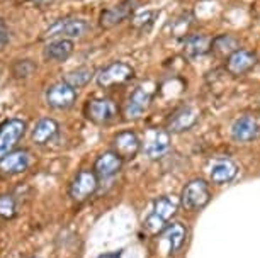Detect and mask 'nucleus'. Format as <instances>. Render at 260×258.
Wrapping results in <instances>:
<instances>
[{"mask_svg": "<svg viewBox=\"0 0 260 258\" xmlns=\"http://www.w3.org/2000/svg\"><path fill=\"white\" fill-rule=\"evenodd\" d=\"M117 105L111 99H94L87 104V118L95 124H107L116 118Z\"/></svg>", "mask_w": 260, "mask_h": 258, "instance_id": "obj_8", "label": "nucleus"}, {"mask_svg": "<svg viewBox=\"0 0 260 258\" xmlns=\"http://www.w3.org/2000/svg\"><path fill=\"white\" fill-rule=\"evenodd\" d=\"M257 63V56L253 53L247 50H238L235 51L232 56H228L226 60V70L235 77H242L247 71H250Z\"/></svg>", "mask_w": 260, "mask_h": 258, "instance_id": "obj_14", "label": "nucleus"}, {"mask_svg": "<svg viewBox=\"0 0 260 258\" xmlns=\"http://www.w3.org/2000/svg\"><path fill=\"white\" fill-rule=\"evenodd\" d=\"M211 199L209 186L201 178L190 180L187 186L184 187L182 196H180V204L187 211H199L204 206H208Z\"/></svg>", "mask_w": 260, "mask_h": 258, "instance_id": "obj_3", "label": "nucleus"}, {"mask_svg": "<svg viewBox=\"0 0 260 258\" xmlns=\"http://www.w3.org/2000/svg\"><path fill=\"white\" fill-rule=\"evenodd\" d=\"M150 102H151L150 92L141 89V87H138L133 94L127 97V102L124 105V118L129 119V121L140 119L141 116L145 114V110L148 109Z\"/></svg>", "mask_w": 260, "mask_h": 258, "instance_id": "obj_10", "label": "nucleus"}, {"mask_svg": "<svg viewBox=\"0 0 260 258\" xmlns=\"http://www.w3.org/2000/svg\"><path fill=\"white\" fill-rule=\"evenodd\" d=\"M122 167V158L114 152L102 153L99 158L95 160L94 172L99 178H109L119 172Z\"/></svg>", "mask_w": 260, "mask_h": 258, "instance_id": "obj_16", "label": "nucleus"}, {"mask_svg": "<svg viewBox=\"0 0 260 258\" xmlns=\"http://www.w3.org/2000/svg\"><path fill=\"white\" fill-rule=\"evenodd\" d=\"M58 123L55 119L51 118H43L39 119L32 128V133H31V138L36 144L39 146H45L48 144L50 141L55 139V136L58 134Z\"/></svg>", "mask_w": 260, "mask_h": 258, "instance_id": "obj_20", "label": "nucleus"}, {"mask_svg": "<svg viewBox=\"0 0 260 258\" xmlns=\"http://www.w3.org/2000/svg\"><path fill=\"white\" fill-rule=\"evenodd\" d=\"M218 56L228 58L232 56L235 51L240 50V41L232 34H221V36L213 40V48H211Z\"/></svg>", "mask_w": 260, "mask_h": 258, "instance_id": "obj_23", "label": "nucleus"}, {"mask_svg": "<svg viewBox=\"0 0 260 258\" xmlns=\"http://www.w3.org/2000/svg\"><path fill=\"white\" fill-rule=\"evenodd\" d=\"M7 41H9V31H7L6 24L0 21V45H6Z\"/></svg>", "mask_w": 260, "mask_h": 258, "instance_id": "obj_28", "label": "nucleus"}, {"mask_svg": "<svg viewBox=\"0 0 260 258\" xmlns=\"http://www.w3.org/2000/svg\"><path fill=\"white\" fill-rule=\"evenodd\" d=\"M32 258H38V256H32Z\"/></svg>", "mask_w": 260, "mask_h": 258, "instance_id": "obj_31", "label": "nucleus"}, {"mask_svg": "<svg viewBox=\"0 0 260 258\" xmlns=\"http://www.w3.org/2000/svg\"><path fill=\"white\" fill-rule=\"evenodd\" d=\"M177 207L179 202L174 197H158L153 202V209H151V212L145 221V230L148 233H153V235L155 233H161L165 230L167 221L177 212Z\"/></svg>", "mask_w": 260, "mask_h": 258, "instance_id": "obj_1", "label": "nucleus"}, {"mask_svg": "<svg viewBox=\"0 0 260 258\" xmlns=\"http://www.w3.org/2000/svg\"><path fill=\"white\" fill-rule=\"evenodd\" d=\"M32 2H36V4H48V2H51V0H32Z\"/></svg>", "mask_w": 260, "mask_h": 258, "instance_id": "obj_30", "label": "nucleus"}, {"mask_svg": "<svg viewBox=\"0 0 260 258\" xmlns=\"http://www.w3.org/2000/svg\"><path fill=\"white\" fill-rule=\"evenodd\" d=\"M122 253L121 251H109V253H102L97 258H121Z\"/></svg>", "mask_w": 260, "mask_h": 258, "instance_id": "obj_29", "label": "nucleus"}, {"mask_svg": "<svg viewBox=\"0 0 260 258\" xmlns=\"http://www.w3.org/2000/svg\"><path fill=\"white\" fill-rule=\"evenodd\" d=\"M155 12H145V14H140V16H136L133 19V26L141 29L145 26V24H151V19H153Z\"/></svg>", "mask_w": 260, "mask_h": 258, "instance_id": "obj_27", "label": "nucleus"}, {"mask_svg": "<svg viewBox=\"0 0 260 258\" xmlns=\"http://www.w3.org/2000/svg\"><path fill=\"white\" fill-rule=\"evenodd\" d=\"M26 133V123L22 119H7L0 126V160L14 150Z\"/></svg>", "mask_w": 260, "mask_h": 258, "instance_id": "obj_5", "label": "nucleus"}, {"mask_svg": "<svg viewBox=\"0 0 260 258\" xmlns=\"http://www.w3.org/2000/svg\"><path fill=\"white\" fill-rule=\"evenodd\" d=\"M237 173H238L237 163L232 162L230 158H221V160H216L213 163V167L209 170V178L216 186H223V183L232 182L237 177Z\"/></svg>", "mask_w": 260, "mask_h": 258, "instance_id": "obj_15", "label": "nucleus"}, {"mask_svg": "<svg viewBox=\"0 0 260 258\" xmlns=\"http://www.w3.org/2000/svg\"><path fill=\"white\" fill-rule=\"evenodd\" d=\"M16 216V199L9 194L0 196V217L2 219H12Z\"/></svg>", "mask_w": 260, "mask_h": 258, "instance_id": "obj_26", "label": "nucleus"}, {"mask_svg": "<svg viewBox=\"0 0 260 258\" xmlns=\"http://www.w3.org/2000/svg\"><path fill=\"white\" fill-rule=\"evenodd\" d=\"M211 48H213V38L206 34H190L184 43V53L189 58L203 56L211 51Z\"/></svg>", "mask_w": 260, "mask_h": 258, "instance_id": "obj_21", "label": "nucleus"}, {"mask_svg": "<svg viewBox=\"0 0 260 258\" xmlns=\"http://www.w3.org/2000/svg\"><path fill=\"white\" fill-rule=\"evenodd\" d=\"M135 6V0H124V2L117 4V6L106 9L104 12L101 14V27L102 29H111L121 24L122 21H126L127 17L131 16Z\"/></svg>", "mask_w": 260, "mask_h": 258, "instance_id": "obj_12", "label": "nucleus"}, {"mask_svg": "<svg viewBox=\"0 0 260 258\" xmlns=\"http://www.w3.org/2000/svg\"><path fill=\"white\" fill-rule=\"evenodd\" d=\"M77 100V90L72 89L70 85L65 84V82H58V84L51 85L50 89L46 90V104L51 107V109L56 110H67L75 104Z\"/></svg>", "mask_w": 260, "mask_h": 258, "instance_id": "obj_7", "label": "nucleus"}, {"mask_svg": "<svg viewBox=\"0 0 260 258\" xmlns=\"http://www.w3.org/2000/svg\"><path fill=\"white\" fill-rule=\"evenodd\" d=\"M146 155L151 160H158L161 157H165L170 150V136L169 131L164 129H156L150 134V139L146 141Z\"/></svg>", "mask_w": 260, "mask_h": 258, "instance_id": "obj_19", "label": "nucleus"}, {"mask_svg": "<svg viewBox=\"0 0 260 258\" xmlns=\"http://www.w3.org/2000/svg\"><path fill=\"white\" fill-rule=\"evenodd\" d=\"M133 77H135V70L127 65V63L114 61L97 73L95 82L102 89H112V87H117V85H122V84H126V82H129Z\"/></svg>", "mask_w": 260, "mask_h": 258, "instance_id": "obj_2", "label": "nucleus"}, {"mask_svg": "<svg viewBox=\"0 0 260 258\" xmlns=\"http://www.w3.org/2000/svg\"><path fill=\"white\" fill-rule=\"evenodd\" d=\"M161 235L170 243V253L174 255V253H177L180 248H182L185 236H187V231H185V228L180 225V223H172V225L165 226Z\"/></svg>", "mask_w": 260, "mask_h": 258, "instance_id": "obj_22", "label": "nucleus"}, {"mask_svg": "<svg viewBox=\"0 0 260 258\" xmlns=\"http://www.w3.org/2000/svg\"><path fill=\"white\" fill-rule=\"evenodd\" d=\"M92 77H94V70H92V68L80 66V68H75V70L65 73L63 82L70 85L72 89H82V87H85L92 80Z\"/></svg>", "mask_w": 260, "mask_h": 258, "instance_id": "obj_24", "label": "nucleus"}, {"mask_svg": "<svg viewBox=\"0 0 260 258\" xmlns=\"http://www.w3.org/2000/svg\"><path fill=\"white\" fill-rule=\"evenodd\" d=\"M198 119H199L198 110L189 105H184L172 114V118L169 119V124H167V131H169V133H184V131H189L192 128V126L198 123Z\"/></svg>", "mask_w": 260, "mask_h": 258, "instance_id": "obj_11", "label": "nucleus"}, {"mask_svg": "<svg viewBox=\"0 0 260 258\" xmlns=\"http://www.w3.org/2000/svg\"><path fill=\"white\" fill-rule=\"evenodd\" d=\"M97 187H99V177L95 175V172L82 170V172L77 173V177L73 178L70 186V197L73 201L82 202L90 196H94Z\"/></svg>", "mask_w": 260, "mask_h": 258, "instance_id": "obj_6", "label": "nucleus"}, {"mask_svg": "<svg viewBox=\"0 0 260 258\" xmlns=\"http://www.w3.org/2000/svg\"><path fill=\"white\" fill-rule=\"evenodd\" d=\"M141 148L140 138L133 131H122L112 139V152L117 153L122 160H133Z\"/></svg>", "mask_w": 260, "mask_h": 258, "instance_id": "obj_9", "label": "nucleus"}, {"mask_svg": "<svg viewBox=\"0 0 260 258\" xmlns=\"http://www.w3.org/2000/svg\"><path fill=\"white\" fill-rule=\"evenodd\" d=\"M87 31H89V22L83 19H60L46 29L45 38L48 40H58V38L75 40V38H82Z\"/></svg>", "mask_w": 260, "mask_h": 258, "instance_id": "obj_4", "label": "nucleus"}, {"mask_svg": "<svg viewBox=\"0 0 260 258\" xmlns=\"http://www.w3.org/2000/svg\"><path fill=\"white\" fill-rule=\"evenodd\" d=\"M29 167V153L26 150H17L11 152L0 160V172L7 175H16L26 172Z\"/></svg>", "mask_w": 260, "mask_h": 258, "instance_id": "obj_18", "label": "nucleus"}, {"mask_svg": "<svg viewBox=\"0 0 260 258\" xmlns=\"http://www.w3.org/2000/svg\"><path fill=\"white\" fill-rule=\"evenodd\" d=\"M34 71H36V65L31 60H19L12 66V73L16 79H29Z\"/></svg>", "mask_w": 260, "mask_h": 258, "instance_id": "obj_25", "label": "nucleus"}, {"mask_svg": "<svg viewBox=\"0 0 260 258\" xmlns=\"http://www.w3.org/2000/svg\"><path fill=\"white\" fill-rule=\"evenodd\" d=\"M258 136V124L252 116H242L232 126V138L237 143H248Z\"/></svg>", "mask_w": 260, "mask_h": 258, "instance_id": "obj_13", "label": "nucleus"}, {"mask_svg": "<svg viewBox=\"0 0 260 258\" xmlns=\"http://www.w3.org/2000/svg\"><path fill=\"white\" fill-rule=\"evenodd\" d=\"M73 41L65 40V38H58V40H51L43 50V56L48 61H65L72 56L73 53Z\"/></svg>", "mask_w": 260, "mask_h": 258, "instance_id": "obj_17", "label": "nucleus"}]
</instances>
